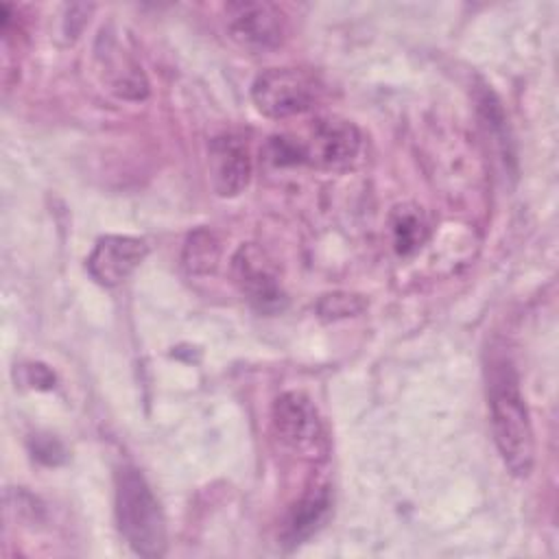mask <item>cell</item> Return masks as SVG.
<instances>
[{
    "label": "cell",
    "mask_w": 559,
    "mask_h": 559,
    "mask_svg": "<svg viewBox=\"0 0 559 559\" xmlns=\"http://www.w3.org/2000/svg\"><path fill=\"white\" fill-rule=\"evenodd\" d=\"M489 408L493 441L502 463L513 476L526 478L535 463V435L518 378L507 365H500L491 376Z\"/></svg>",
    "instance_id": "cell-1"
},
{
    "label": "cell",
    "mask_w": 559,
    "mask_h": 559,
    "mask_svg": "<svg viewBox=\"0 0 559 559\" xmlns=\"http://www.w3.org/2000/svg\"><path fill=\"white\" fill-rule=\"evenodd\" d=\"M116 520L135 555L162 557L166 552L164 511L146 478L131 465L116 472Z\"/></svg>",
    "instance_id": "cell-2"
},
{
    "label": "cell",
    "mask_w": 559,
    "mask_h": 559,
    "mask_svg": "<svg viewBox=\"0 0 559 559\" xmlns=\"http://www.w3.org/2000/svg\"><path fill=\"white\" fill-rule=\"evenodd\" d=\"M319 92L317 79L299 68H269L251 85L255 109L273 120L310 111Z\"/></svg>",
    "instance_id": "cell-3"
},
{
    "label": "cell",
    "mask_w": 559,
    "mask_h": 559,
    "mask_svg": "<svg viewBox=\"0 0 559 559\" xmlns=\"http://www.w3.org/2000/svg\"><path fill=\"white\" fill-rule=\"evenodd\" d=\"M299 164L341 170L347 168L360 151L358 129L338 116H323L312 120L306 138H293Z\"/></svg>",
    "instance_id": "cell-4"
},
{
    "label": "cell",
    "mask_w": 559,
    "mask_h": 559,
    "mask_svg": "<svg viewBox=\"0 0 559 559\" xmlns=\"http://www.w3.org/2000/svg\"><path fill=\"white\" fill-rule=\"evenodd\" d=\"M271 424L275 437L299 454L312 456L325 445L321 417L312 400L301 391H286L273 402Z\"/></svg>",
    "instance_id": "cell-5"
},
{
    "label": "cell",
    "mask_w": 559,
    "mask_h": 559,
    "mask_svg": "<svg viewBox=\"0 0 559 559\" xmlns=\"http://www.w3.org/2000/svg\"><path fill=\"white\" fill-rule=\"evenodd\" d=\"M225 24L234 41L251 52H266L284 39L282 11L271 2H229Z\"/></svg>",
    "instance_id": "cell-6"
},
{
    "label": "cell",
    "mask_w": 559,
    "mask_h": 559,
    "mask_svg": "<svg viewBox=\"0 0 559 559\" xmlns=\"http://www.w3.org/2000/svg\"><path fill=\"white\" fill-rule=\"evenodd\" d=\"M234 277L245 297L262 312L282 310L286 295L273 262L258 245H242L231 260Z\"/></svg>",
    "instance_id": "cell-7"
},
{
    "label": "cell",
    "mask_w": 559,
    "mask_h": 559,
    "mask_svg": "<svg viewBox=\"0 0 559 559\" xmlns=\"http://www.w3.org/2000/svg\"><path fill=\"white\" fill-rule=\"evenodd\" d=\"M146 253L148 247L142 238L105 236L94 245L87 258V273L103 286H116L140 266Z\"/></svg>",
    "instance_id": "cell-8"
},
{
    "label": "cell",
    "mask_w": 559,
    "mask_h": 559,
    "mask_svg": "<svg viewBox=\"0 0 559 559\" xmlns=\"http://www.w3.org/2000/svg\"><path fill=\"white\" fill-rule=\"evenodd\" d=\"M210 179L221 197L240 194L251 177V157L247 142L238 135L225 133L210 142Z\"/></svg>",
    "instance_id": "cell-9"
},
{
    "label": "cell",
    "mask_w": 559,
    "mask_h": 559,
    "mask_svg": "<svg viewBox=\"0 0 559 559\" xmlns=\"http://www.w3.org/2000/svg\"><path fill=\"white\" fill-rule=\"evenodd\" d=\"M328 511H330L328 487H317V489L308 491L288 513L286 524L282 528V542L290 548L299 546L325 522Z\"/></svg>",
    "instance_id": "cell-10"
},
{
    "label": "cell",
    "mask_w": 559,
    "mask_h": 559,
    "mask_svg": "<svg viewBox=\"0 0 559 559\" xmlns=\"http://www.w3.org/2000/svg\"><path fill=\"white\" fill-rule=\"evenodd\" d=\"M391 234L395 251L408 255L428 238V223L415 205H400L391 214Z\"/></svg>",
    "instance_id": "cell-11"
},
{
    "label": "cell",
    "mask_w": 559,
    "mask_h": 559,
    "mask_svg": "<svg viewBox=\"0 0 559 559\" xmlns=\"http://www.w3.org/2000/svg\"><path fill=\"white\" fill-rule=\"evenodd\" d=\"M221 255V247L216 236L210 229H197L190 234L183 247V264L190 273H210L216 269Z\"/></svg>",
    "instance_id": "cell-12"
},
{
    "label": "cell",
    "mask_w": 559,
    "mask_h": 559,
    "mask_svg": "<svg viewBox=\"0 0 559 559\" xmlns=\"http://www.w3.org/2000/svg\"><path fill=\"white\" fill-rule=\"evenodd\" d=\"M362 308H365V301H362V299H358V297H354V295H343V293L328 295V297H323L321 304H319L321 317H328V319L352 317V314H358Z\"/></svg>",
    "instance_id": "cell-13"
}]
</instances>
